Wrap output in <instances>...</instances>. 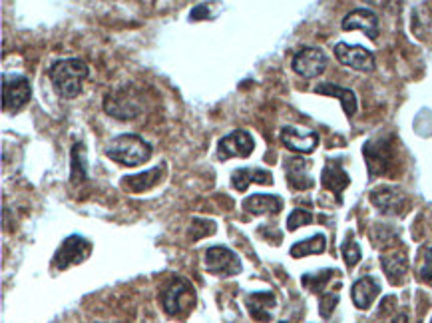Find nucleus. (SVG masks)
Returning <instances> with one entry per match:
<instances>
[{
  "mask_svg": "<svg viewBox=\"0 0 432 323\" xmlns=\"http://www.w3.org/2000/svg\"><path fill=\"white\" fill-rule=\"evenodd\" d=\"M48 76L58 96L72 100L82 92V84L90 76V68L86 66V62L80 58L56 60L48 68Z\"/></svg>",
  "mask_w": 432,
  "mask_h": 323,
  "instance_id": "nucleus-1",
  "label": "nucleus"
},
{
  "mask_svg": "<svg viewBox=\"0 0 432 323\" xmlns=\"http://www.w3.org/2000/svg\"><path fill=\"white\" fill-rule=\"evenodd\" d=\"M106 156L122 166H142L152 158V146L138 134H122L106 148Z\"/></svg>",
  "mask_w": 432,
  "mask_h": 323,
  "instance_id": "nucleus-2",
  "label": "nucleus"
},
{
  "mask_svg": "<svg viewBox=\"0 0 432 323\" xmlns=\"http://www.w3.org/2000/svg\"><path fill=\"white\" fill-rule=\"evenodd\" d=\"M159 299H161V308L170 317L188 315L195 308V290L188 279L175 278L161 292Z\"/></svg>",
  "mask_w": 432,
  "mask_h": 323,
  "instance_id": "nucleus-3",
  "label": "nucleus"
},
{
  "mask_svg": "<svg viewBox=\"0 0 432 323\" xmlns=\"http://www.w3.org/2000/svg\"><path fill=\"white\" fill-rule=\"evenodd\" d=\"M104 110L118 120H134L142 112V100L134 92V86H124L104 96Z\"/></svg>",
  "mask_w": 432,
  "mask_h": 323,
  "instance_id": "nucleus-4",
  "label": "nucleus"
},
{
  "mask_svg": "<svg viewBox=\"0 0 432 323\" xmlns=\"http://www.w3.org/2000/svg\"><path fill=\"white\" fill-rule=\"evenodd\" d=\"M90 253H92V242L90 239L82 237V235H70L60 244V248L54 253L52 267L58 271H64L72 265L86 262Z\"/></svg>",
  "mask_w": 432,
  "mask_h": 323,
  "instance_id": "nucleus-5",
  "label": "nucleus"
},
{
  "mask_svg": "<svg viewBox=\"0 0 432 323\" xmlns=\"http://www.w3.org/2000/svg\"><path fill=\"white\" fill-rule=\"evenodd\" d=\"M203 264L205 269L211 274V276H221V278H230V276H237L241 274L243 265L239 255L225 246H211L205 250L203 255Z\"/></svg>",
  "mask_w": 432,
  "mask_h": 323,
  "instance_id": "nucleus-6",
  "label": "nucleus"
},
{
  "mask_svg": "<svg viewBox=\"0 0 432 323\" xmlns=\"http://www.w3.org/2000/svg\"><path fill=\"white\" fill-rule=\"evenodd\" d=\"M32 96V88L26 76L10 74L2 76V110L4 112H18L29 104Z\"/></svg>",
  "mask_w": 432,
  "mask_h": 323,
  "instance_id": "nucleus-7",
  "label": "nucleus"
},
{
  "mask_svg": "<svg viewBox=\"0 0 432 323\" xmlns=\"http://www.w3.org/2000/svg\"><path fill=\"white\" fill-rule=\"evenodd\" d=\"M293 70L299 74L301 78H317L321 74L327 70L329 66V58L327 54L321 50V48H313V46H305L301 48L295 56H293V62H291Z\"/></svg>",
  "mask_w": 432,
  "mask_h": 323,
  "instance_id": "nucleus-8",
  "label": "nucleus"
},
{
  "mask_svg": "<svg viewBox=\"0 0 432 323\" xmlns=\"http://www.w3.org/2000/svg\"><path fill=\"white\" fill-rule=\"evenodd\" d=\"M255 150L251 134L245 130H233L217 142V160L225 162L230 158H247Z\"/></svg>",
  "mask_w": 432,
  "mask_h": 323,
  "instance_id": "nucleus-9",
  "label": "nucleus"
},
{
  "mask_svg": "<svg viewBox=\"0 0 432 323\" xmlns=\"http://www.w3.org/2000/svg\"><path fill=\"white\" fill-rule=\"evenodd\" d=\"M335 56L341 64H345L353 70H359V72H373L375 70V56L365 46L339 42L335 46Z\"/></svg>",
  "mask_w": 432,
  "mask_h": 323,
  "instance_id": "nucleus-10",
  "label": "nucleus"
},
{
  "mask_svg": "<svg viewBox=\"0 0 432 323\" xmlns=\"http://www.w3.org/2000/svg\"><path fill=\"white\" fill-rule=\"evenodd\" d=\"M371 202L381 214L397 216V214L403 212L406 198H404V194L401 190L390 188V186H383V188H376V190L371 191Z\"/></svg>",
  "mask_w": 432,
  "mask_h": 323,
  "instance_id": "nucleus-11",
  "label": "nucleus"
},
{
  "mask_svg": "<svg viewBox=\"0 0 432 323\" xmlns=\"http://www.w3.org/2000/svg\"><path fill=\"white\" fill-rule=\"evenodd\" d=\"M279 138H281L283 146H287L289 150H293V152H297V154H311V152H315L319 146L317 132H303V130L293 128V126L281 128Z\"/></svg>",
  "mask_w": 432,
  "mask_h": 323,
  "instance_id": "nucleus-12",
  "label": "nucleus"
},
{
  "mask_svg": "<svg viewBox=\"0 0 432 323\" xmlns=\"http://www.w3.org/2000/svg\"><path fill=\"white\" fill-rule=\"evenodd\" d=\"M341 26H343V30H360L371 40L378 38V18L369 8H355V10H351L343 18Z\"/></svg>",
  "mask_w": 432,
  "mask_h": 323,
  "instance_id": "nucleus-13",
  "label": "nucleus"
},
{
  "mask_svg": "<svg viewBox=\"0 0 432 323\" xmlns=\"http://www.w3.org/2000/svg\"><path fill=\"white\" fill-rule=\"evenodd\" d=\"M367 168H369V176L376 178L387 172L390 164V146L385 142H367L362 148Z\"/></svg>",
  "mask_w": 432,
  "mask_h": 323,
  "instance_id": "nucleus-14",
  "label": "nucleus"
},
{
  "mask_svg": "<svg viewBox=\"0 0 432 323\" xmlns=\"http://www.w3.org/2000/svg\"><path fill=\"white\" fill-rule=\"evenodd\" d=\"M285 176L291 190L305 191L315 186L313 178L309 174V162L303 158H287L285 160Z\"/></svg>",
  "mask_w": 432,
  "mask_h": 323,
  "instance_id": "nucleus-15",
  "label": "nucleus"
},
{
  "mask_svg": "<svg viewBox=\"0 0 432 323\" xmlns=\"http://www.w3.org/2000/svg\"><path fill=\"white\" fill-rule=\"evenodd\" d=\"M321 184L325 190L333 191L337 196V202L341 204V194L345 191V188L351 184V178L343 170V166L339 162H329L325 168H323V174H321Z\"/></svg>",
  "mask_w": 432,
  "mask_h": 323,
  "instance_id": "nucleus-16",
  "label": "nucleus"
},
{
  "mask_svg": "<svg viewBox=\"0 0 432 323\" xmlns=\"http://www.w3.org/2000/svg\"><path fill=\"white\" fill-rule=\"evenodd\" d=\"M163 178H166V164L161 162V164L156 166L154 170L142 172V174H138V176H126L122 180V186H124L126 190L134 191V194H142V191L152 190L154 186H158Z\"/></svg>",
  "mask_w": 432,
  "mask_h": 323,
  "instance_id": "nucleus-17",
  "label": "nucleus"
},
{
  "mask_svg": "<svg viewBox=\"0 0 432 323\" xmlns=\"http://www.w3.org/2000/svg\"><path fill=\"white\" fill-rule=\"evenodd\" d=\"M381 294V285L373 276H365V278L357 279L353 283V290H351V297H353V304L359 309H369L373 306L376 297Z\"/></svg>",
  "mask_w": 432,
  "mask_h": 323,
  "instance_id": "nucleus-18",
  "label": "nucleus"
},
{
  "mask_svg": "<svg viewBox=\"0 0 432 323\" xmlns=\"http://www.w3.org/2000/svg\"><path fill=\"white\" fill-rule=\"evenodd\" d=\"M315 92L317 94H325V96H331V98H337L343 110H345L346 118H353L359 110V102H357V96L351 88H343V86H337L333 82H321L315 86Z\"/></svg>",
  "mask_w": 432,
  "mask_h": 323,
  "instance_id": "nucleus-19",
  "label": "nucleus"
},
{
  "mask_svg": "<svg viewBox=\"0 0 432 323\" xmlns=\"http://www.w3.org/2000/svg\"><path fill=\"white\" fill-rule=\"evenodd\" d=\"M251 184H273V174L259 168H239L231 174V186L237 191H245Z\"/></svg>",
  "mask_w": 432,
  "mask_h": 323,
  "instance_id": "nucleus-20",
  "label": "nucleus"
},
{
  "mask_svg": "<svg viewBox=\"0 0 432 323\" xmlns=\"http://www.w3.org/2000/svg\"><path fill=\"white\" fill-rule=\"evenodd\" d=\"M275 306H277V299L271 292H255V294L247 295V309L255 322H269Z\"/></svg>",
  "mask_w": 432,
  "mask_h": 323,
  "instance_id": "nucleus-21",
  "label": "nucleus"
},
{
  "mask_svg": "<svg viewBox=\"0 0 432 323\" xmlns=\"http://www.w3.org/2000/svg\"><path fill=\"white\" fill-rule=\"evenodd\" d=\"M243 207L253 214V216H273L279 214L283 210V200L279 196H269V194H255V196H249L243 202Z\"/></svg>",
  "mask_w": 432,
  "mask_h": 323,
  "instance_id": "nucleus-22",
  "label": "nucleus"
},
{
  "mask_svg": "<svg viewBox=\"0 0 432 323\" xmlns=\"http://www.w3.org/2000/svg\"><path fill=\"white\" fill-rule=\"evenodd\" d=\"M381 265H383V271L387 274L392 285H401L408 274V260L401 255V253H392V255H383L381 258Z\"/></svg>",
  "mask_w": 432,
  "mask_h": 323,
  "instance_id": "nucleus-23",
  "label": "nucleus"
},
{
  "mask_svg": "<svg viewBox=\"0 0 432 323\" xmlns=\"http://www.w3.org/2000/svg\"><path fill=\"white\" fill-rule=\"evenodd\" d=\"M72 160V170H70V182L80 184L88 178V160H86V146L82 142H76L70 152Z\"/></svg>",
  "mask_w": 432,
  "mask_h": 323,
  "instance_id": "nucleus-24",
  "label": "nucleus"
},
{
  "mask_svg": "<svg viewBox=\"0 0 432 323\" xmlns=\"http://www.w3.org/2000/svg\"><path fill=\"white\" fill-rule=\"evenodd\" d=\"M327 250V237L323 234L313 235L309 239H303V242H297L295 246H291V255L293 258H305V255H311V253H323Z\"/></svg>",
  "mask_w": 432,
  "mask_h": 323,
  "instance_id": "nucleus-25",
  "label": "nucleus"
},
{
  "mask_svg": "<svg viewBox=\"0 0 432 323\" xmlns=\"http://www.w3.org/2000/svg\"><path fill=\"white\" fill-rule=\"evenodd\" d=\"M335 274H337L335 269H323L317 274H305L301 278V283L311 294H321L329 285V281H331Z\"/></svg>",
  "mask_w": 432,
  "mask_h": 323,
  "instance_id": "nucleus-26",
  "label": "nucleus"
},
{
  "mask_svg": "<svg viewBox=\"0 0 432 323\" xmlns=\"http://www.w3.org/2000/svg\"><path fill=\"white\" fill-rule=\"evenodd\" d=\"M341 250H343V260H345V264H346V267H349V269L359 264L360 258H362L359 244L355 242L353 234L346 235V239L343 242V248H341Z\"/></svg>",
  "mask_w": 432,
  "mask_h": 323,
  "instance_id": "nucleus-27",
  "label": "nucleus"
},
{
  "mask_svg": "<svg viewBox=\"0 0 432 323\" xmlns=\"http://www.w3.org/2000/svg\"><path fill=\"white\" fill-rule=\"evenodd\" d=\"M311 221H313V214H311V212H307V210L297 207V210H293V212L289 214L287 230L289 232H295V230H299V228H303V226H309Z\"/></svg>",
  "mask_w": 432,
  "mask_h": 323,
  "instance_id": "nucleus-28",
  "label": "nucleus"
},
{
  "mask_svg": "<svg viewBox=\"0 0 432 323\" xmlns=\"http://www.w3.org/2000/svg\"><path fill=\"white\" fill-rule=\"evenodd\" d=\"M214 232H216V223L207 226V220H193L189 226V237L193 242L200 239V237H205V235H211Z\"/></svg>",
  "mask_w": 432,
  "mask_h": 323,
  "instance_id": "nucleus-29",
  "label": "nucleus"
},
{
  "mask_svg": "<svg viewBox=\"0 0 432 323\" xmlns=\"http://www.w3.org/2000/svg\"><path fill=\"white\" fill-rule=\"evenodd\" d=\"M337 304H339V294L335 292V294H323L321 295V304H319V313H321V317H325V320H329L333 315V311L337 308Z\"/></svg>",
  "mask_w": 432,
  "mask_h": 323,
  "instance_id": "nucleus-30",
  "label": "nucleus"
},
{
  "mask_svg": "<svg viewBox=\"0 0 432 323\" xmlns=\"http://www.w3.org/2000/svg\"><path fill=\"white\" fill-rule=\"evenodd\" d=\"M420 278L432 283V248L424 251V260H422V265H420Z\"/></svg>",
  "mask_w": 432,
  "mask_h": 323,
  "instance_id": "nucleus-31",
  "label": "nucleus"
},
{
  "mask_svg": "<svg viewBox=\"0 0 432 323\" xmlns=\"http://www.w3.org/2000/svg\"><path fill=\"white\" fill-rule=\"evenodd\" d=\"M392 323H408V315H406V313H399V315L392 320Z\"/></svg>",
  "mask_w": 432,
  "mask_h": 323,
  "instance_id": "nucleus-32",
  "label": "nucleus"
},
{
  "mask_svg": "<svg viewBox=\"0 0 432 323\" xmlns=\"http://www.w3.org/2000/svg\"><path fill=\"white\" fill-rule=\"evenodd\" d=\"M367 2H373V0H367Z\"/></svg>",
  "mask_w": 432,
  "mask_h": 323,
  "instance_id": "nucleus-33",
  "label": "nucleus"
},
{
  "mask_svg": "<svg viewBox=\"0 0 432 323\" xmlns=\"http://www.w3.org/2000/svg\"><path fill=\"white\" fill-rule=\"evenodd\" d=\"M279 323H285V322H279Z\"/></svg>",
  "mask_w": 432,
  "mask_h": 323,
  "instance_id": "nucleus-34",
  "label": "nucleus"
},
{
  "mask_svg": "<svg viewBox=\"0 0 432 323\" xmlns=\"http://www.w3.org/2000/svg\"><path fill=\"white\" fill-rule=\"evenodd\" d=\"M431 323H432V322H431Z\"/></svg>",
  "mask_w": 432,
  "mask_h": 323,
  "instance_id": "nucleus-35",
  "label": "nucleus"
}]
</instances>
